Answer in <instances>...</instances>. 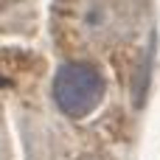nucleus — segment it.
<instances>
[{
	"label": "nucleus",
	"mask_w": 160,
	"mask_h": 160,
	"mask_svg": "<svg viewBox=\"0 0 160 160\" xmlns=\"http://www.w3.org/2000/svg\"><path fill=\"white\" fill-rule=\"evenodd\" d=\"M104 98V76L93 65L70 62L56 70L53 79V101L70 118L90 115Z\"/></svg>",
	"instance_id": "f257e3e1"
},
{
	"label": "nucleus",
	"mask_w": 160,
	"mask_h": 160,
	"mask_svg": "<svg viewBox=\"0 0 160 160\" xmlns=\"http://www.w3.org/2000/svg\"><path fill=\"white\" fill-rule=\"evenodd\" d=\"M14 3H20V0H0V11L8 8V6H14Z\"/></svg>",
	"instance_id": "f03ea898"
},
{
	"label": "nucleus",
	"mask_w": 160,
	"mask_h": 160,
	"mask_svg": "<svg viewBox=\"0 0 160 160\" xmlns=\"http://www.w3.org/2000/svg\"><path fill=\"white\" fill-rule=\"evenodd\" d=\"M0 160H3V127H0Z\"/></svg>",
	"instance_id": "7ed1b4c3"
}]
</instances>
